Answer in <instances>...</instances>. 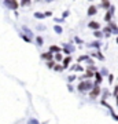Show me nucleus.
<instances>
[{
  "mask_svg": "<svg viewBox=\"0 0 118 124\" xmlns=\"http://www.w3.org/2000/svg\"><path fill=\"white\" fill-rule=\"evenodd\" d=\"M93 85H95V84L91 83V81H81L77 88H78L80 93H87V91H91V88L93 87Z\"/></svg>",
  "mask_w": 118,
  "mask_h": 124,
  "instance_id": "nucleus-1",
  "label": "nucleus"
},
{
  "mask_svg": "<svg viewBox=\"0 0 118 124\" xmlns=\"http://www.w3.org/2000/svg\"><path fill=\"white\" fill-rule=\"evenodd\" d=\"M4 4L10 10H17L19 7V3H18L17 0H4Z\"/></svg>",
  "mask_w": 118,
  "mask_h": 124,
  "instance_id": "nucleus-2",
  "label": "nucleus"
},
{
  "mask_svg": "<svg viewBox=\"0 0 118 124\" xmlns=\"http://www.w3.org/2000/svg\"><path fill=\"white\" fill-rule=\"evenodd\" d=\"M100 93H102V90L99 88V84H95L91 88V94H89V97H91V98H97L99 95H100Z\"/></svg>",
  "mask_w": 118,
  "mask_h": 124,
  "instance_id": "nucleus-3",
  "label": "nucleus"
},
{
  "mask_svg": "<svg viewBox=\"0 0 118 124\" xmlns=\"http://www.w3.org/2000/svg\"><path fill=\"white\" fill-rule=\"evenodd\" d=\"M73 51H76V47H74V46L69 44V43H66V44L63 43V53L69 55V54H70V53H73Z\"/></svg>",
  "mask_w": 118,
  "mask_h": 124,
  "instance_id": "nucleus-4",
  "label": "nucleus"
},
{
  "mask_svg": "<svg viewBox=\"0 0 118 124\" xmlns=\"http://www.w3.org/2000/svg\"><path fill=\"white\" fill-rule=\"evenodd\" d=\"M96 13H97L96 6H89V8H88V11H87V15L88 17H92V15H96Z\"/></svg>",
  "mask_w": 118,
  "mask_h": 124,
  "instance_id": "nucleus-5",
  "label": "nucleus"
},
{
  "mask_svg": "<svg viewBox=\"0 0 118 124\" xmlns=\"http://www.w3.org/2000/svg\"><path fill=\"white\" fill-rule=\"evenodd\" d=\"M41 59H44V61H51V59H54L52 53H51V51H48V53L41 54Z\"/></svg>",
  "mask_w": 118,
  "mask_h": 124,
  "instance_id": "nucleus-6",
  "label": "nucleus"
},
{
  "mask_svg": "<svg viewBox=\"0 0 118 124\" xmlns=\"http://www.w3.org/2000/svg\"><path fill=\"white\" fill-rule=\"evenodd\" d=\"M93 76H95V79H96V81H95V84H100L102 83V80H103V76H102V73L100 72H95L93 73Z\"/></svg>",
  "mask_w": 118,
  "mask_h": 124,
  "instance_id": "nucleus-7",
  "label": "nucleus"
},
{
  "mask_svg": "<svg viewBox=\"0 0 118 124\" xmlns=\"http://www.w3.org/2000/svg\"><path fill=\"white\" fill-rule=\"evenodd\" d=\"M88 26L91 28V29H93V31H96V29H100V23L96 22V21H91V22L88 23Z\"/></svg>",
  "mask_w": 118,
  "mask_h": 124,
  "instance_id": "nucleus-8",
  "label": "nucleus"
},
{
  "mask_svg": "<svg viewBox=\"0 0 118 124\" xmlns=\"http://www.w3.org/2000/svg\"><path fill=\"white\" fill-rule=\"evenodd\" d=\"M70 62H71V57H69V55H67V57H65L63 59H62V65H63V68H65V69L70 65Z\"/></svg>",
  "mask_w": 118,
  "mask_h": 124,
  "instance_id": "nucleus-9",
  "label": "nucleus"
},
{
  "mask_svg": "<svg viewBox=\"0 0 118 124\" xmlns=\"http://www.w3.org/2000/svg\"><path fill=\"white\" fill-rule=\"evenodd\" d=\"M109 28L111 29V33H115V35H118V26H117L114 22H111V21H110V22H109Z\"/></svg>",
  "mask_w": 118,
  "mask_h": 124,
  "instance_id": "nucleus-10",
  "label": "nucleus"
},
{
  "mask_svg": "<svg viewBox=\"0 0 118 124\" xmlns=\"http://www.w3.org/2000/svg\"><path fill=\"white\" fill-rule=\"evenodd\" d=\"M22 31H23V33H25V35L29 36V37H33V32H32L28 26H22Z\"/></svg>",
  "mask_w": 118,
  "mask_h": 124,
  "instance_id": "nucleus-11",
  "label": "nucleus"
},
{
  "mask_svg": "<svg viewBox=\"0 0 118 124\" xmlns=\"http://www.w3.org/2000/svg\"><path fill=\"white\" fill-rule=\"evenodd\" d=\"M110 6H111V3H110V0H102V7L106 10L110 8Z\"/></svg>",
  "mask_w": 118,
  "mask_h": 124,
  "instance_id": "nucleus-12",
  "label": "nucleus"
},
{
  "mask_svg": "<svg viewBox=\"0 0 118 124\" xmlns=\"http://www.w3.org/2000/svg\"><path fill=\"white\" fill-rule=\"evenodd\" d=\"M48 51H51V53H59V51H61V48H59L58 46L52 44V46H49V50H48Z\"/></svg>",
  "mask_w": 118,
  "mask_h": 124,
  "instance_id": "nucleus-13",
  "label": "nucleus"
},
{
  "mask_svg": "<svg viewBox=\"0 0 118 124\" xmlns=\"http://www.w3.org/2000/svg\"><path fill=\"white\" fill-rule=\"evenodd\" d=\"M111 17H113V13H111V11H107V13L104 14V21L106 22H110V21H111Z\"/></svg>",
  "mask_w": 118,
  "mask_h": 124,
  "instance_id": "nucleus-14",
  "label": "nucleus"
},
{
  "mask_svg": "<svg viewBox=\"0 0 118 124\" xmlns=\"http://www.w3.org/2000/svg\"><path fill=\"white\" fill-rule=\"evenodd\" d=\"M110 35H111V29H110L109 26L104 28V29H103V36H104V37H110Z\"/></svg>",
  "mask_w": 118,
  "mask_h": 124,
  "instance_id": "nucleus-15",
  "label": "nucleus"
},
{
  "mask_svg": "<svg viewBox=\"0 0 118 124\" xmlns=\"http://www.w3.org/2000/svg\"><path fill=\"white\" fill-rule=\"evenodd\" d=\"M54 31H55V33H58V35H61L62 32H63V29H62L61 25H54Z\"/></svg>",
  "mask_w": 118,
  "mask_h": 124,
  "instance_id": "nucleus-16",
  "label": "nucleus"
},
{
  "mask_svg": "<svg viewBox=\"0 0 118 124\" xmlns=\"http://www.w3.org/2000/svg\"><path fill=\"white\" fill-rule=\"evenodd\" d=\"M93 36H95L96 39H102V37H104V36H103V33H102L99 29H96V31L93 32Z\"/></svg>",
  "mask_w": 118,
  "mask_h": 124,
  "instance_id": "nucleus-17",
  "label": "nucleus"
},
{
  "mask_svg": "<svg viewBox=\"0 0 118 124\" xmlns=\"http://www.w3.org/2000/svg\"><path fill=\"white\" fill-rule=\"evenodd\" d=\"M71 70H74V72H83L84 68L81 66V65H78V63H77V65H74V66L71 68Z\"/></svg>",
  "mask_w": 118,
  "mask_h": 124,
  "instance_id": "nucleus-18",
  "label": "nucleus"
},
{
  "mask_svg": "<svg viewBox=\"0 0 118 124\" xmlns=\"http://www.w3.org/2000/svg\"><path fill=\"white\" fill-rule=\"evenodd\" d=\"M55 72H62V70H65V68H63V65H54L52 68Z\"/></svg>",
  "mask_w": 118,
  "mask_h": 124,
  "instance_id": "nucleus-19",
  "label": "nucleus"
},
{
  "mask_svg": "<svg viewBox=\"0 0 118 124\" xmlns=\"http://www.w3.org/2000/svg\"><path fill=\"white\" fill-rule=\"evenodd\" d=\"M21 37H22V40H25L26 43H30L32 41V37H29V36L25 35V33H21Z\"/></svg>",
  "mask_w": 118,
  "mask_h": 124,
  "instance_id": "nucleus-20",
  "label": "nucleus"
},
{
  "mask_svg": "<svg viewBox=\"0 0 118 124\" xmlns=\"http://www.w3.org/2000/svg\"><path fill=\"white\" fill-rule=\"evenodd\" d=\"M36 43H37V46H40V47H41V46L44 44L43 37H41V36H37V37H36Z\"/></svg>",
  "mask_w": 118,
  "mask_h": 124,
  "instance_id": "nucleus-21",
  "label": "nucleus"
},
{
  "mask_svg": "<svg viewBox=\"0 0 118 124\" xmlns=\"http://www.w3.org/2000/svg\"><path fill=\"white\" fill-rule=\"evenodd\" d=\"M35 17L37 18V19H43V18H45V15H44V13H40V11H36V13H35Z\"/></svg>",
  "mask_w": 118,
  "mask_h": 124,
  "instance_id": "nucleus-22",
  "label": "nucleus"
},
{
  "mask_svg": "<svg viewBox=\"0 0 118 124\" xmlns=\"http://www.w3.org/2000/svg\"><path fill=\"white\" fill-rule=\"evenodd\" d=\"M91 46H92V47H96V48L99 50V48H100V46H102V43L99 41V40H96V41H92Z\"/></svg>",
  "mask_w": 118,
  "mask_h": 124,
  "instance_id": "nucleus-23",
  "label": "nucleus"
},
{
  "mask_svg": "<svg viewBox=\"0 0 118 124\" xmlns=\"http://www.w3.org/2000/svg\"><path fill=\"white\" fill-rule=\"evenodd\" d=\"M19 6H22V7H26V6H30V0H21V3H19Z\"/></svg>",
  "mask_w": 118,
  "mask_h": 124,
  "instance_id": "nucleus-24",
  "label": "nucleus"
},
{
  "mask_svg": "<svg viewBox=\"0 0 118 124\" xmlns=\"http://www.w3.org/2000/svg\"><path fill=\"white\" fill-rule=\"evenodd\" d=\"M93 73H95V72L88 70V69H87V73L84 75V79H89V77H92V76H93Z\"/></svg>",
  "mask_w": 118,
  "mask_h": 124,
  "instance_id": "nucleus-25",
  "label": "nucleus"
},
{
  "mask_svg": "<svg viewBox=\"0 0 118 124\" xmlns=\"http://www.w3.org/2000/svg\"><path fill=\"white\" fill-rule=\"evenodd\" d=\"M93 57H97L100 61H104V57H103V54L100 53V51H97V53H95L93 54Z\"/></svg>",
  "mask_w": 118,
  "mask_h": 124,
  "instance_id": "nucleus-26",
  "label": "nucleus"
},
{
  "mask_svg": "<svg viewBox=\"0 0 118 124\" xmlns=\"http://www.w3.org/2000/svg\"><path fill=\"white\" fill-rule=\"evenodd\" d=\"M54 59H55V61H62V59H63V58H62L61 51H59V53H55V57H54Z\"/></svg>",
  "mask_w": 118,
  "mask_h": 124,
  "instance_id": "nucleus-27",
  "label": "nucleus"
},
{
  "mask_svg": "<svg viewBox=\"0 0 118 124\" xmlns=\"http://www.w3.org/2000/svg\"><path fill=\"white\" fill-rule=\"evenodd\" d=\"M54 65H55V61H54V59H51V61H48V62H47V66H48L49 69H52V68H54Z\"/></svg>",
  "mask_w": 118,
  "mask_h": 124,
  "instance_id": "nucleus-28",
  "label": "nucleus"
},
{
  "mask_svg": "<svg viewBox=\"0 0 118 124\" xmlns=\"http://www.w3.org/2000/svg\"><path fill=\"white\" fill-rule=\"evenodd\" d=\"M85 62H87L88 65H93V63H95V62H93V59H92V58L89 57V55H88V58L85 59Z\"/></svg>",
  "mask_w": 118,
  "mask_h": 124,
  "instance_id": "nucleus-29",
  "label": "nucleus"
},
{
  "mask_svg": "<svg viewBox=\"0 0 118 124\" xmlns=\"http://www.w3.org/2000/svg\"><path fill=\"white\" fill-rule=\"evenodd\" d=\"M102 93H103V99H106V98H107V95H110V94H109V90H103Z\"/></svg>",
  "mask_w": 118,
  "mask_h": 124,
  "instance_id": "nucleus-30",
  "label": "nucleus"
},
{
  "mask_svg": "<svg viewBox=\"0 0 118 124\" xmlns=\"http://www.w3.org/2000/svg\"><path fill=\"white\" fill-rule=\"evenodd\" d=\"M100 73H102V76H107V75H109V70H107L106 68H103V69H102V72H100Z\"/></svg>",
  "mask_w": 118,
  "mask_h": 124,
  "instance_id": "nucleus-31",
  "label": "nucleus"
},
{
  "mask_svg": "<svg viewBox=\"0 0 118 124\" xmlns=\"http://www.w3.org/2000/svg\"><path fill=\"white\" fill-rule=\"evenodd\" d=\"M87 58H88V55H81V57H80L78 59H77V61H78V62H83V61H85Z\"/></svg>",
  "mask_w": 118,
  "mask_h": 124,
  "instance_id": "nucleus-32",
  "label": "nucleus"
},
{
  "mask_svg": "<svg viewBox=\"0 0 118 124\" xmlns=\"http://www.w3.org/2000/svg\"><path fill=\"white\" fill-rule=\"evenodd\" d=\"M87 69H88V70H92V72H96V70H97V69H96L95 66H93V65H89V66H88Z\"/></svg>",
  "mask_w": 118,
  "mask_h": 124,
  "instance_id": "nucleus-33",
  "label": "nucleus"
},
{
  "mask_svg": "<svg viewBox=\"0 0 118 124\" xmlns=\"http://www.w3.org/2000/svg\"><path fill=\"white\" fill-rule=\"evenodd\" d=\"M66 17H69V11H67V10H66V11H63V13H62V18L65 19Z\"/></svg>",
  "mask_w": 118,
  "mask_h": 124,
  "instance_id": "nucleus-34",
  "label": "nucleus"
},
{
  "mask_svg": "<svg viewBox=\"0 0 118 124\" xmlns=\"http://www.w3.org/2000/svg\"><path fill=\"white\" fill-rule=\"evenodd\" d=\"M67 80L71 83V81H74V80H76V76H74V75H73V76H69V79H67Z\"/></svg>",
  "mask_w": 118,
  "mask_h": 124,
  "instance_id": "nucleus-35",
  "label": "nucleus"
},
{
  "mask_svg": "<svg viewBox=\"0 0 118 124\" xmlns=\"http://www.w3.org/2000/svg\"><path fill=\"white\" fill-rule=\"evenodd\" d=\"M44 15H45V17H51V15H52V13H51V11H45V13H44Z\"/></svg>",
  "mask_w": 118,
  "mask_h": 124,
  "instance_id": "nucleus-36",
  "label": "nucleus"
},
{
  "mask_svg": "<svg viewBox=\"0 0 118 124\" xmlns=\"http://www.w3.org/2000/svg\"><path fill=\"white\" fill-rule=\"evenodd\" d=\"M74 40L77 41V43H78V44H81V43H83V40H81V39H78V37H74Z\"/></svg>",
  "mask_w": 118,
  "mask_h": 124,
  "instance_id": "nucleus-37",
  "label": "nucleus"
},
{
  "mask_svg": "<svg viewBox=\"0 0 118 124\" xmlns=\"http://www.w3.org/2000/svg\"><path fill=\"white\" fill-rule=\"evenodd\" d=\"M37 29H39V31H44V29H45V26H43V25H39V26H37Z\"/></svg>",
  "mask_w": 118,
  "mask_h": 124,
  "instance_id": "nucleus-38",
  "label": "nucleus"
},
{
  "mask_svg": "<svg viewBox=\"0 0 118 124\" xmlns=\"http://www.w3.org/2000/svg\"><path fill=\"white\" fill-rule=\"evenodd\" d=\"M29 123H39V121H37V120H36V119H30V120H29Z\"/></svg>",
  "mask_w": 118,
  "mask_h": 124,
  "instance_id": "nucleus-39",
  "label": "nucleus"
},
{
  "mask_svg": "<svg viewBox=\"0 0 118 124\" xmlns=\"http://www.w3.org/2000/svg\"><path fill=\"white\" fill-rule=\"evenodd\" d=\"M117 94H118V85L115 87V90H114V95H117Z\"/></svg>",
  "mask_w": 118,
  "mask_h": 124,
  "instance_id": "nucleus-40",
  "label": "nucleus"
},
{
  "mask_svg": "<svg viewBox=\"0 0 118 124\" xmlns=\"http://www.w3.org/2000/svg\"><path fill=\"white\" fill-rule=\"evenodd\" d=\"M45 1H47V3H51V1H54V0H45Z\"/></svg>",
  "mask_w": 118,
  "mask_h": 124,
  "instance_id": "nucleus-41",
  "label": "nucleus"
},
{
  "mask_svg": "<svg viewBox=\"0 0 118 124\" xmlns=\"http://www.w3.org/2000/svg\"><path fill=\"white\" fill-rule=\"evenodd\" d=\"M115 41H117V44H118V37H117V39H115Z\"/></svg>",
  "mask_w": 118,
  "mask_h": 124,
  "instance_id": "nucleus-42",
  "label": "nucleus"
},
{
  "mask_svg": "<svg viewBox=\"0 0 118 124\" xmlns=\"http://www.w3.org/2000/svg\"><path fill=\"white\" fill-rule=\"evenodd\" d=\"M89 1H92V0H89Z\"/></svg>",
  "mask_w": 118,
  "mask_h": 124,
  "instance_id": "nucleus-43",
  "label": "nucleus"
}]
</instances>
